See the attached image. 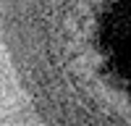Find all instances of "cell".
<instances>
[{"label":"cell","mask_w":131,"mask_h":126,"mask_svg":"<svg viewBox=\"0 0 131 126\" xmlns=\"http://www.w3.org/2000/svg\"><path fill=\"white\" fill-rule=\"evenodd\" d=\"M0 32L45 126H131V0H0Z\"/></svg>","instance_id":"1"}]
</instances>
